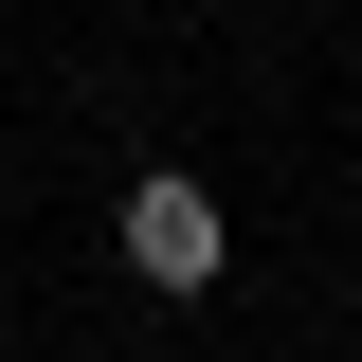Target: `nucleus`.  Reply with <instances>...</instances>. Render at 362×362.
I'll list each match as a JSON object with an SVG mask.
<instances>
[{"label": "nucleus", "mask_w": 362, "mask_h": 362, "mask_svg": "<svg viewBox=\"0 0 362 362\" xmlns=\"http://www.w3.org/2000/svg\"><path fill=\"white\" fill-rule=\"evenodd\" d=\"M127 272L145 290H218V199H199V181H127Z\"/></svg>", "instance_id": "1"}]
</instances>
